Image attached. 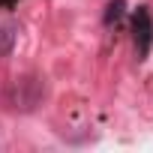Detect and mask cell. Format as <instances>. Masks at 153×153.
Segmentation results:
<instances>
[{"instance_id":"cell-1","label":"cell","mask_w":153,"mask_h":153,"mask_svg":"<svg viewBox=\"0 0 153 153\" xmlns=\"http://www.w3.org/2000/svg\"><path fill=\"white\" fill-rule=\"evenodd\" d=\"M132 42H135V54L138 60H147L150 45H153V18L147 6H138L132 12Z\"/></svg>"},{"instance_id":"cell-2","label":"cell","mask_w":153,"mask_h":153,"mask_svg":"<svg viewBox=\"0 0 153 153\" xmlns=\"http://www.w3.org/2000/svg\"><path fill=\"white\" fill-rule=\"evenodd\" d=\"M15 39H18V24L12 18H6V15H0V57L12 54Z\"/></svg>"},{"instance_id":"cell-3","label":"cell","mask_w":153,"mask_h":153,"mask_svg":"<svg viewBox=\"0 0 153 153\" xmlns=\"http://www.w3.org/2000/svg\"><path fill=\"white\" fill-rule=\"evenodd\" d=\"M123 0H111L108 3V9H105V24H117L120 18H123Z\"/></svg>"},{"instance_id":"cell-4","label":"cell","mask_w":153,"mask_h":153,"mask_svg":"<svg viewBox=\"0 0 153 153\" xmlns=\"http://www.w3.org/2000/svg\"><path fill=\"white\" fill-rule=\"evenodd\" d=\"M12 3H18V0H0V6H12Z\"/></svg>"}]
</instances>
